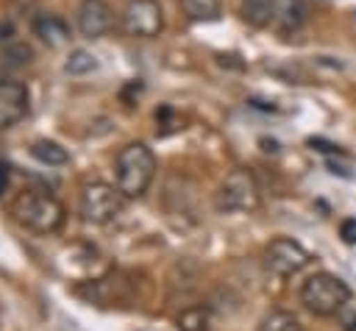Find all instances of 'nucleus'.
I'll list each match as a JSON object with an SVG mask.
<instances>
[{
  "mask_svg": "<svg viewBox=\"0 0 356 331\" xmlns=\"http://www.w3.org/2000/svg\"><path fill=\"white\" fill-rule=\"evenodd\" d=\"M153 175H156V156L145 142H131L117 153L114 178H117V189L128 200L142 197L153 184Z\"/></svg>",
  "mask_w": 356,
  "mask_h": 331,
  "instance_id": "1",
  "label": "nucleus"
},
{
  "mask_svg": "<svg viewBox=\"0 0 356 331\" xmlns=\"http://www.w3.org/2000/svg\"><path fill=\"white\" fill-rule=\"evenodd\" d=\"M300 303L317 317H337L350 303V286L334 273H314L300 284Z\"/></svg>",
  "mask_w": 356,
  "mask_h": 331,
  "instance_id": "2",
  "label": "nucleus"
},
{
  "mask_svg": "<svg viewBox=\"0 0 356 331\" xmlns=\"http://www.w3.org/2000/svg\"><path fill=\"white\" fill-rule=\"evenodd\" d=\"M14 214L25 228L36 234H53L64 223V206L50 192H42V189L22 192L14 203Z\"/></svg>",
  "mask_w": 356,
  "mask_h": 331,
  "instance_id": "3",
  "label": "nucleus"
},
{
  "mask_svg": "<svg viewBox=\"0 0 356 331\" xmlns=\"http://www.w3.org/2000/svg\"><path fill=\"white\" fill-rule=\"evenodd\" d=\"M125 195L111 186V184H103V181H92L81 189V217L92 225H108L114 223L120 214H122V206H125Z\"/></svg>",
  "mask_w": 356,
  "mask_h": 331,
  "instance_id": "4",
  "label": "nucleus"
},
{
  "mask_svg": "<svg viewBox=\"0 0 356 331\" xmlns=\"http://www.w3.org/2000/svg\"><path fill=\"white\" fill-rule=\"evenodd\" d=\"M214 206L222 214H236V211H253L259 206V186L256 178L248 170H234L225 175L220 189L214 192Z\"/></svg>",
  "mask_w": 356,
  "mask_h": 331,
  "instance_id": "5",
  "label": "nucleus"
},
{
  "mask_svg": "<svg viewBox=\"0 0 356 331\" xmlns=\"http://www.w3.org/2000/svg\"><path fill=\"white\" fill-rule=\"evenodd\" d=\"M164 28V11L156 0H128L122 8V31L134 39H153Z\"/></svg>",
  "mask_w": 356,
  "mask_h": 331,
  "instance_id": "6",
  "label": "nucleus"
},
{
  "mask_svg": "<svg viewBox=\"0 0 356 331\" xmlns=\"http://www.w3.org/2000/svg\"><path fill=\"white\" fill-rule=\"evenodd\" d=\"M309 261H312L309 250H306L300 242L286 239V236L273 239V242L267 245V250H264V267H267L270 273H275V275H284V278L300 273Z\"/></svg>",
  "mask_w": 356,
  "mask_h": 331,
  "instance_id": "7",
  "label": "nucleus"
},
{
  "mask_svg": "<svg viewBox=\"0 0 356 331\" xmlns=\"http://www.w3.org/2000/svg\"><path fill=\"white\" fill-rule=\"evenodd\" d=\"M31 108V92L19 81L0 78V131L17 125Z\"/></svg>",
  "mask_w": 356,
  "mask_h": 331,
  "instance_id": "8",
  "label": "nucleus"
},
{
  "mask_svg": "<svg viewBox=\"0 0 356 331\" xmlns=\"http://www.w3.org/2000/svg\"><path fill=\"white\" fill-rule=\"evenodd\" d=\"M114 14L106 0H83L78 8V31L86 39H100L111 31Z\"/></svg>",
  "mask_w": 356,
  "mask_h": 331,
  "instance_id": "9",
  "label": "nucleus"
},
{
  "mask_svg": "<svg viewBox=\"0 0 356 331\" xmlns=\"http://www.w3.org/2000/svg\"><path fill=\"white\" fill-rule=\"evenodd\" d=\"M306 14H309V11H306V3H303V0H278L273 25H275L281 33H295V31L303 28Z\"/></svg>",
  "mask_w": 356,
  "mask_h": 331,
  "instance_id": "10",
  "label": "nucleus"
},
{
  "mask_svg": "<svg viewBox=\"0 0 356 331\" xmlns=\"http://www.w3.org/2000/svg\"><path fill=\"white\" fill-rule=\"evenodd\" d=\"M33 33H36L44 45H50V47H58V45H64V42L70 39L67 22H64L61 17H56V14H39V17L33 19Z\"/></svg>",
  "mask_w": 356,
  "mask_h": 331,
  "instance_id": "11",
  "label": "nucleus"
},
{
  "mask_svg": "<svg viewBox=\"0 0 356 331\" xmlns=\"http://www.w3.org/2000/svg\"><path fill=\"white\" fill-rule=\"evenodd\" d=\"M33 50L25 42H3L0 45V72H14L31 64Z\"/></svg>",
  "mask_w": 356,
  "mask_h": 331,
  "instance_id": "12",
  "label": "nucleus"
},
{
  "mask_svg": "<svg viewBox=\"0 0 356 331\" xmlns=\"http://www.w3.org/2000/svg\"><path fill=\"white\" fill-rule=\"evenodd\" d=\"M278 0H242V19L253 28H264L275 17Z\"/></svg>",
  "mask_w": 356,
  "mask_h": 331,
  "instance_id": "13",
  "label": "nucleus"
},
{
  "mask_svg": "<svg viewBox=\"0 0 356 331\" xmlns=\"http://www.w3.org/2000/svg\"><path fill=\"white\" fill-rule=\"evenodd\" d=\"M31 153H33L42 164H47V167H61V164H67V161H70L67 147H61V145H58V142H53V139H39V142H33Z\"/></svg>",
  "mask_w": 356,
  "mask_h": 331,
  "instance_id": "14",
  "label": "nucleus"
},
{
  "mask_svg": "<svg viewBox=\"0 0 356 331\" xmlns=\"http://www.w3.org/2000/svg\"><path fill=\"white\" fill-rule=\"evenodd\" d=\"M259 331H303V325H300V320L292 312L275 309V312H270V314L261 317Z\"/></svg>",
  "mask_w": 356,
  "mask_h": 331,
  "instance_id": "15",
  "label": "nucleus"
},
{
  "mask_svg": "<svg viewBox=\"0 0 356 331\" xmlns=\"http://www.w3.org/2000/svg\"><path fill=\"white\" fill-rule=\"evenodd\" d=\"M95 70H97V56L95 53H89L83 47L70 50V56L64 61V72H70V75H89Z\"/></svg>",
  "mask_w": 356,
  "mask_h": 331,
  "instance_id": "16",
  "label": "nucleus"
},
{
  "mask_svg": "<svg viewBox=\"0 0 356 331\" xmlns=\"http://www.w3.org/2000/svg\"><path fill=\"white\" fill-rule=\"evenodd\" d=\"M181 8L189 19L206 22V19H214L220 14V0H181Z\"/></svg>",
  "mask_w": 356,
  "mask_h": 331,
  "instance_id": "17",
  "label": "nucleus"
},
{
  "mask_svg": "<svg viewBox=\"0 0 356 331\" xmlns=\"http://www.w3.org/2000/svg\"><path fill=\"white\" fill-rule=\"evenodd\" d=\"M178 328L181 331H209V309L192 306L178 314Z\"/></svg>",
  "mask_w": 356,
  "mask_h": 331,
  "instance_id": "18",
  "label": "nucleus"
},
{
  "mask_svg": "<svg viewBox=\"0 0 356 331\" xmlns=\"http://www.w3.org/2000/svg\"><path fill=\"white\" fill-rule=\"evenodd\" d=\"M337 317H339V323H342V331H356V306L348 303Z\"/></svg>",
  "mask_w": 356,
  "mask_h": 331,
  "instance_id": "19",
  "label": "nucleus"
},
{
  "mask_svg": "<svg viewBox=\"0 0 356 331\" xmlns=\"http://www.w3.org/2000/svg\"><path fill=\"white\" fill-rule=\"evenodd\" d=\"M339 236H342V242L356 245V220H353V217H350V220H342V225H339Z\"/></svg>",
  "mask_w": 356,
  "mask_h": 331,
  "instance_id": "20",
  "label": "nucleus"
},
{
  "mask_svg": "<svg viewBox=\"0 0 356 331\" xmlns=\"http://www.w3.org/2000/svg\"><path fill=\"white\" fill-rule=\"evenodd\" d=\"M6 186H8V167L0 161V195L6 192Z\"/></svg>",
  "mask_w": 356,
  "mask_h": 331,
  "instance_id": "21",
  "label": "nucleus"
},
{
  "mask_svg": "<svg viewBox=\"0 0 356 331\" xmlns=\"http://www.w3.org/2000/svg\"><path fill=\"white\" fill-rule=\"evenodd\" d=\"M261 147H264L267 153H278V142H275V139H261Z\"/></svg>",
  "mask_w": 356,
  "mask_h": 331,
  "instance_id": "22",
  "label": "nucleus"
}]
</instances>
